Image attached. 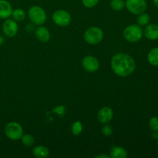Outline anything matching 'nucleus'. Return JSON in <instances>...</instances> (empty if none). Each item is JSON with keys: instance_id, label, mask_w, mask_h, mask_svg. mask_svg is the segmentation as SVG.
Wrapping results in <instances>:
<instances>
[{"instance_id": "nucleus-1", "label": "nucleus", "mask_w": 158, "mask_h": 158, "mask_svg": "<svg viewBox=\"0 0 158 158\" xmlns=\"http://www.w3.org/2000/svg\"><path fill=\"white\" fill-rule=\"evenodd\" d=\"M111 68L119 77L131 75L136 69V63L131 56L126 53H117L111 59Z\"/></svg>"}, {"instance_id": "nucleus-2", "label": "nucleus", "mask_w": 158, "mask_h": 158, "mask_svg": "<svg viewBox=\"0 0 158 158\" xmlns=\"http://www.w3.org/2000/svg\"><path fill=\"white\" fill-rule=\"evenodd\" d=\"M123 37L129 43H137L143 36V30L139 25H130L123 30Z\"/></svg>"}, {"instance_id": "nucleus-3", "label": "nucleus", "mask_w": 158, "mask_h": 158, "mask_svg": "<svg viewBox=\"0 0 158 158\" xmlns=\"http://www.w3.org/2000/svg\"><path fill=\"white\" fill-rule=\"evenodd\" d=\"M84 40L87 43L91 45L98 44L103 40V32L100 28L89 27L84 32Z\"/></svg>"}, {"instance_id": "nucleus-4", "label": "nucleus", "mask_w": 158, "mask_h": 158, "mask_svg": "<svg viewBox=\"0 0 158 158\" xmlns=\"http://www.w3.org/2000/svg\"><path fill=\"white\" fill-rule=\"evenodd\" d=\"M29 19L33 24L41 26L46 22V13L44 9L38 6H32L28 11Z\"/></svg>"}, {"instance_id": "nucleus-5", "label": "nucleus", "mask_w": 158, "mask_h": 158, "mask_svg": "<svg viewBox=\"0 0 158 158\" xmlns=\"http://www.w3.org/2000/svg\"><path fill=\"white\" fill-rule=\"evenodd\" d=\"M5 134L11 140H20L23 135V127L16 122H9L5 127Z\"/></svg>"}, {"instance_id": "nucleus-6", "label": "nucleus", "mask_w": 158, "mask_h": 158, "mask_svg": "<svg viewBox=\"0 0 158 158\" xmlns=\"http://www.w3.org/2000/svg\"><path fill=\"white\" fill-rule=\"evenodd\" d=\"M125 6L131 13L140 15L144 12L147 9L146 0H126Z\"/></svg>"}, {"instance_id": "nucleus-7", "label": "nucleus", "mask_w": 158, "mask_h": 158, "mask_svg": "<svg viewBox=\"0 0 158 158\" xmlns=\"http://www.w3.org/2000/svg\"><path fill=\"white\" fill-rule=\"evenodd\" d=\"M71 15L66 10L63 9H59L54 12L52 15V20L59 26H67L71 23Z\"/></svg>"}, {"instance_id": "nucleus-8", "label": "nucleus", "mask_w": 158, "mask_h": 158, "mask_svg": "<svg viewBox=\"0 0 158 158\" xmlns=\"http://www.w3.org/2000/svg\"><path fill=\"white\" fill-rule=\"evenodd\" d=\"M18 24L16 21L11 19H6L2 24V32L6 36L14 37L18 32Z\"/></svg>"}, {"instance_id": "nucleus-9", "label": "nucleus", "mask_w": 158, "mask_h": 158, "mask_svg": "<svg viewBox=\"0 0 158 158\" xmlns=\"http://www.w3.org/2000/svg\"><path fill=\"white\" fill-rule=\"evenodd\" d=\"M82 65L86 71L90 73L96 72L100 68L99 60L93 56H87L84 57L82 61Z\"/></svg>"}, {"instance_id": "nucleus-10", "label": "nucleus", "mask_w": 158, "mask_h": 158, "mask_svg": "<svg viewBox=\"0 0 158 158\" xmlns=\"http://www.w3.org/2000/svg\"><path fill=\"white\" fill-rule=\"evenodd\" d=\"M113 117H114V111L110 107H108V106L101 108L97 114V119L99 122L103 124H106L110 121H111Z\"/></svg>"}, {"instance_id": "nucleus-11", "label": "nucleus", "mask_w": 158, "mask_h": 158, "mask_svg": "<svg viewBox=\"0 0 158 158\" xmlns=\"http://www.w3.org/2000/svg\"><path fill=\"white\" fill-rule=\"evenodd\" d=\"M12 7L6 0H0V19H6L12 15Z\"/></svg>"}, {"instance_id": "nucleus-12", "label": "nucleus", "mask_w": 158, "mask_h": 158, "mask_svg": "<svg viewBox=\"0 0 158 158\" xmlns=\"http://www.w3.org/2000/svg\"><path fill=\"white\" fill-rule=\"evenodd\" d=\"M143 34L148 40H158V26L156 24H150L145 27Z\"/></svg>"}, {"instance_id": "nucleus-13", "label": "nucleus", "mask_w": 158, "mask_h": 158, "mask_svg": "<svg viewBox=\"0 0 158 158\" xmlns=\"http://www.w3.org/2000/svg\"><path fill=\"white\" fill-rule=\"evenodd\" d=\"M35 37L39 41L42 43H47L50 40V32L48 30L47 28L44 26H39L35 31Z\"/></svg>"}, {"instance_id": "nucleus-14", "label": "nucleus", "mask_w": 158, "mask_h": 158, "mask_svg": "<svg viewBox=\"0 0 158 158\" xmlns=\"http://www.w3.org/2000/svg\"><path fill=\"white\" fill-rule=\"evenodd\" d=\"M32 154L34 157L37 158H46L49 157V151L46 147L39 145L35 147L32 150Z\"/></svg>"}, {"instance_id": "nucleus-15", "label": "nucleus", "mask_w": 158, "mask_h": 158, "mask_svg": "<svg viewBox=\"0 0 158 158\" xmlns=\"http://www.w3.org/2000/svg\"><path fill=\"white\" fill-rule=\"evenodd\" d=\"M127 151L120 147H114L110 151V157L112 158H126L127 157Z\"/></svg>"}, {"instance_id": "nucleus-16", "label": "nucleus", "mask_w": 158, "mask_h": 158, "mask_svg": "<svg viewBox=\"0 0 158 158\" xmlns=\"http://www.w3.org/2000/svg\"><path fill=\"white\" fill-rule=\"evenodd\" d=\"M148 60L152 66H158V47L151 49L148 55Z\"/></svg>"}, {"instance_id": "nucleus-17", "label": "nucleus", "mask_w": 158, "mask_h": 158, "mask_svg": "<svg viewBox=\"0 0 158 158\" xmlns=\"http://www.w3.org/2000/svg\"><path fill=\"white\" fill-rule=\"evenodd\" d=\"M12 19L16 22H21L26 18V12L22 9H15L12 10Z\"/></svg>"}, {"instance_id": "nucleus-18", "label": "nucleus", "mask_w": 158, "mask_h": 158, "mask_svg": "<svg viewBox=\"0 0 158 158\" xmlns=\"http://www.w3.org/2000/svg\"><path fill=\"white\" fill-rule=\"evenodd\" d=\"M21 141L22 143L24 145L25 147H31L35 143V139L30 134H25L23 135V137H21Z\"/></svg>"}, {"instance_id": "nucleus-19", "label": "nucleus", "mask_w": 158, "mask_h": 158, "mask_svg": "<svg viewBox=\"0 0 158 158\" xmlns=\"http://www.w3.org/2000/svg\"><path fill=\"white\" fill-rule=\"evenodd\" d=\"M110 6L114 10L120 11L125 7V2L123 0H111Z\"/></svg>"}, {"instance_id": "nucleus-20", "label": "nucleus", "mask_w": 158, "mask_h": 158, "mask_svg": "<svg viewBox=\"0 0 158 158\" xmlns=\"http://www.w3.org/2000/svg\"><path fill=\"white\" fill-rule=\"evenodd\" d=\"M151 21V17L147 13H141L137 18V23L139 26H147Z\"/></svg>"}, {"instance_id": "nucleus-21", "label": "nucleus", "mask_w": 158, "mask_h": 158, "mask_svg": "<svg viewBox=\"0 0 158 158\" xmlns=\"http://www.w3.org/2000/svg\"><path fill=\"white\" fill-rule=\"evenodd\" d=\"M83 124L80 121H76L74 122V123L73 124L72 126V133L73 135L75 136H78L80 135V134L82 133L83 131Z\"/></svg>"}, {"instance_id": "nucleus-22", "label": "nucleus", "mask_w": 158, "mask_h": 158, "mask_svg": "<svg viewBox=\"0 0 158 158\" xmlns=\"http://www.w3.org/2000/svg\"><path fill=\"white\" fill-rule=\"evenodd\" d=\"M149 127L153 131L158 132V117H154L150 120Z\"/></svg>"}, {"instance_id": "nucleus-23", "label": "nucleus", "mask_w": 158, "mask_h": 158, "mask_svg": "<svg viewBox=\"0 0 158 158\" xmlns=\"http://www.w3.org/2000/svg\"><path fill=\"white\" fill-rule=\"evenodd\" d=\"M83 6L86 8H93L97 5L99 0H82Z\"/></svg>"}, {"instance_id": "nucleus-24", "label": "nucleus", "mask_w": 158, "mask_h": 158, "mask_svg": "<svg viewBox=\"0 0 158 158\" xmlns=\"http://www.w3.org/2000/svg\"><path fill=\"white\" fill-rule=\"evenodd\" d=\"M102 133L104 136L106 137H110L113 134V128L112 127L110 126V125H106L103 127L102 129Z\"/></svg>"}, {"instance_id": "nucleus-25", "label": "nucleus", "mask_w": 158, "mask_h": 158, "mask_svg": "<svg viewBox=\"0 0 158 158\" xmlns=\"http://www.w3.org/2000/svg\"><path fill=\"white\" fill-rule=\"evenodd\" d=\"M110 155H106V154H100V155L96 156L95 158H110Z\"/></svg>"}, {"instance_id": "nucleus-26", "label": "nucleus", "mask_w": 158, "mask_h": 158, "mask_svg": "<svg viewBox=\"0 0 158 158\" xmlns=\"http://www.w3.org/2000/svg\"><path fill=\"white\" fill-rule=\"evenodd\" d=\"M152 137H153V138H154V139H156V140H157V139H158V134H157V132L154 131V134H152Z\"/></svg>"}, {"instance_id": "nucleus-27", "label": "nucleus", "mask_w": 158, "mask_h": 158, "mask_svg": "<svg viewBox=\"0 0 158 158\" xmlns=\"http://www.w3.org/2000/svg\"><path fill=\"white\" fill-rule=\"evenodd\" d=\"M4 42H5L4 38H3V37L2 36V35H0V45L3 44V43H4Z\"/></svg>"}, {"instance_id": "nucleus-28", "label": "nucleus", "mask_w": 158, "mask_h": 158, "mask_svg": "<svg viewBox=\"0 0 158 158\" xmlns=\"http://www.w3.org/2000/svg\"><path fill=\"white\" fill-rule=\"evenodd\" d=\"M153 2L158 8V0H153Z\"/></svg>"}, {"instance_id": "nucleus-29", "label": "nucleus", "mask_w": 158, "mask_h": 158, "mask_svg": "<svg viewBox=\"0 0 158 158\" xmlns=\"http://www.w3.org/2000/svg\"><path fill=\"white\" fill-rule=\"evenodd\" d=\"M157 148H158V139H157Z\"/></svg>"}]
</instances>
